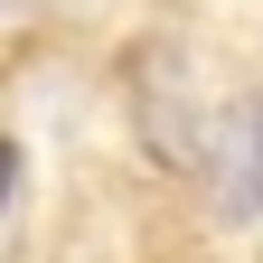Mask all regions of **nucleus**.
Here are the masks:
<instances>
[{
	"label": "nucleus",
	"mask_w": 263,
	"mask_h": 263,
	"mask_svg": "<svg viewBox=\"0 0 263 263\" xmlns=\"http://www.w3.org/2000/svg\"><path fill=\"white\" fill-rule=\"evenodd\" d=\"M207 179H216V207L235 216V226L263 216V104H226V113H216Z\"/></svg>",
	"instance_id": "f257e3e1"
}]
</instances>
